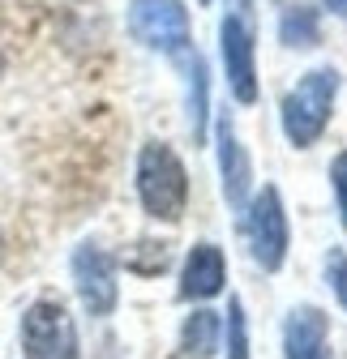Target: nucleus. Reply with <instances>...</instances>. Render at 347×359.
<instances>
[{
    "label": "nucleus",
    "instance_id": "1",
    "mask_svg": "<svg viewBox=\"0 0 347 359\" xmlns=\"http://www.w3.org/2000/svg\"><path fill=\"white\" fill-rule=\"evenodd\" d=\"M334 99H339V69H330V65L309 69L283 95L279 120H283V133L296 150H309L322 142V133L334 116Z\"/></svg>",
    "mask_w": 347,
    "mask_h": 359
},
{
    "label": "nucleus",
    "instance_id": "2",
    "mask_svg": "<svg viewBox=\"0 0 347 359\" xmlns=\"http://www.w3.org/2000/svg\"><path fill=\"white\" fill-rule=\"evenodd\" d=\"M138 201L159 222H181L189 205V171L167 142H146L138 150Z\"/></svg>",
    "mask_w": 347,
    "mask_h": 359
},
{
    "label": "nucleus",
    "instance_id": "3",
    "mask_svg": "<svg viewBox=\"0 0 347 359\" xmlns=\"http://www.w3.org/2000/svg\"><path fill=\"white\" fill-rule=\"evenodd\" d=\"M219 56L228 73V90L240 107L257 103V22L253 0H228V13L219 22Z\"/></svg>",
    "mask_w": 347,
    "mask_h": 359
},
{
    "label": "nucleus",
    "instance_id": "4",
    "mask_svg": "<svg viewBox=\"0 0 347 359\" xmlns=\"http://www.w3.org/2000/svg\"><path fill=\"white\" fill-rule=\"evenodd\" d=\"M129 34L142 48L181 60L193 48V26L185 0H129Z\"/></svg>",
    "mask_w": 347,
    "mask_h": 359
},
{
    "label": "nucleus",
    "instance_id": "5",
    "mask_svg": "<svg viewBox=\"0 0 347 359\" xmlns=\"http://www.w3.org/2000/svg\"><path fill=\"white\" fill-rule=\"evenodd\" d=\"M244 236H249L253 261L262 265L266 274H279L283 261H287L292 231H287V210H283V197H279L275 184H266L257 197L244 201Z\"/></svg>",
    "mask_w": 347,
    "mask_h": 359
},
{
    "label": "nucleus",
    "instance_id": "6",
    "mask_svg": "<svg viewBox=\"0 0 347 359\" xmlns=\"http://www.w3.org/2000/svg\"><path fill=\"white\" fill-rule=\"evenodd\" d=\"M26 359H77V325L60 299H34L22 312Z\"/></svg>",
    "mask_w": 347,
    "mask_h": 359
},
{
    "label": "nucleus",
    "instance_id": "7",
    "mask_svg": "<svg viewBox=\"0 0 347 359\" xmlns=\"http://www.w3.org/2000/svg\"><path fill=\"white\" fill-rule=\"evenodd\" d=\"M73 269V287L77 299L91 317H112L116 304H120V287H116V261L99 248V244H77L69 257Z\"/></svg>",
    "mask_w": 347,
    "mask_h": 359
},
{
    "label": "nucleus",
    "instance_id": "8",
    "mask_svg": "<svg viewBox=\"0 0 347 359\" xmlns=\"http://www.w3.org/2000/svg\"><path fill=\"white\" fill-rule=\"evenodd\" d=\"M283 355L287 359H330V321L313 304H300L287 312L283 325Z\"/></svg>",
    "mask_w": 347,
    "mask_h": 359
},
{
    "label": "nucleus",
    "instance_id": "9",
    "mask_svg": "<svg viewBox=\"0 0 347 359\" xmlns=\"http://www.w3.org/2000/svg\"><path fill=\"white\" fill-rule=\"evenodd\" d=\"M228 283V261L219 244H193L181 269V299H214Z\"/></svg>",
    "mask_w": 347,
    "mask_h": 359
},
{
    "label": "nucleus",
    "instance_id": "10",
    "mask_svg": "<svg viewBox=\"0 0 347 359\" xmlns=\"http://www.w3.org/2000/svg\"><path fill=\"white\" fill-rule=\"evenodd\" d=\"M219 175H223V197H228V205L232 210H244V201H249V189H253V163H249V154H244V146H240V137H236V128H232V120L228 116H219Z\"/></svg>",
    "mask_w": 347,
    "mask_h": 359
},
{
    "label": "nucleus",
    "instance_id": "11",
    "mask_svg": "<svg viewBox=\"0 0 347 359\" xmlns=\"http://www.w3.org/2000/svg\"><path fill=\"white\" fill-rule=\"evenodd\" d=\"M279 39L292 52H309L322 43V13L313 5H287L279 18Z\"/></svg>",
    "mask_w": 347,
    "mask_h": 359
},
{
    "label": "nucleus",
    "instance_id": "12",
    "mask_svg": "<svg viewBox=\"0 0 347 359\" xmlns=\"http://www.w3.org/2000/svg\"><path fill=\"white\" fill-rule=\"evenodd\" d=\"M223 342V321L219 312L210 308H197L193 317H185V330H181V351L185 355H197V359H210Z\"/></svg>",
    "mask_w": 347,
    "mask_h": 359
},
{
    "label": "nucleus",
    "instance_id": "13",
    "mask_svg": "<svg viewBox=\"0 0 347 359\" xmlns=\"http://www.w3.org/2000/svg\"><path fill=\"white\" fill-rule=\"evenodd\" d=\"M181 65L189 73V128H193V142L202 146L206 142V111H210V103H206V60H202L197 48H189L181 56Z\"/></svg>",
    "mask_w": 347,
    "mask_h": 359
},
{
    "label": "nucleus",
    "instance_id": "14",
    "mask_svg": "<svg viewBox=\"0 0 347 359\" xmlns=\"http://www.w3.org/2000/svg\"><path fill=\"white\" fill-rule=\"evenodd\" d=\"M228 359H249V317L240 299L228 304Z\"/></svg>",
    "mask_w": 347,
    "mask_h": 359
},
{
    "label": "nucleus",
    "instance_id": "15",
    "mask_svg": "<svg viewBox=\"0 0 347 359\" xmlns=\"http://www.w3.org/2000/svg\"><path fill=\"white\" fill-rule=\"evenodd\" d=\"M167 244H150V240H142L138 244V252H129V269H138V274H163V269H167Z\"/></svg>",
    "mask_w": 347,
    "mask_h": 359
},
{
    "label": "nucleus",
    "instance_id": "16",
    "mask_svg": "<svg viewBox=\"0 0 347 359\" xmlns=\"http://www.w3.org/2000/svg\"><path fill=\"white\" fill-rule=\"evenodd\" d=\"M330 189H334V205H339L343 231H347V150L334 154V163H330Z\"/></svg>",
    "mask_w": 347,
    "mask_h": 359
},
{
    "label": "nucleus",
    "instance_id": "17",
    "mask_svg": "<svg viewBox=\"0 0 347 359\" xmlns=\"http://www.w3.org/2000/svg\"><path fill=\"white\" fill-rule=\"evenodd\" d=\"M330 283H334V295H339V304L347 308V257H330Z\"/></svg>",
    "mask_w": 347,
    "mask_h": 359
},
{
    "label": "nucleus",
    "instance_id": "18",
    "mask_svg": "<svg viewBox=\"0 0 347 359\" xmlns=\"http://www.w3.org/2000/svg\"><path fill=\"white\" fill-rule=\"evenodd\" d=\"M322 5H326L334 18H343V22H347V0H322Z\"/></svg>",
    "mask_w": 347,
    "mask_h": 359
},
{
    "label": "nucleus",
    "instance_id": "19",
    "mask_svg": "<svg viewBox=\"0 0 347 359\" xmlns=\"http://www.w3.org/2000/svg\"><path fill=\"white\" fill-rule=\"evenodd\" d=\"M171 359H197V355H185V351H176V355H171Z\"/></svg>",
    "mask_w": 347,
    "mask_h": 359
},
{
    "label": "nucleus",
    "instance_id": "20",
    "mask_svg": "<svg viewBox=\"0 0 347 359\" xmlns=\"http://www.w3.org/2000/svg\"><path fill=\"white\" fill-rule=\"evenodd\" d=\"M0 261H5V231H0Z\"/></svg>",
    "mask_w": 347,
    "mask_h": 359
},
{
    "label": "nucleus",
    "instance_id": "21",
    "mask_svg": "<svg viewBox=\"0 0 347 359\" xmlns=\"http://www.w3.org/2000/svg\"><path fill=\"white\" fill-rule=\"evenodd\" d=\"M197 5H210V0H197Z\"/></svg>",
    "mask_w": 347,
    "mask_h": 359
}]
</instances>
